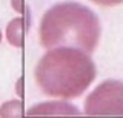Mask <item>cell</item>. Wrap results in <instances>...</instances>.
I'll return each instance as SVG.
<instances>
[{
  "label": "cell",
  "mask_w": 123,
  "mask_h": 118,
  "mask_svg": "<svg viewBox=\"0 0 123 118\" xmlns=\"http://www.w3.org/2000/svg\"><path fill=\"white\" fill-rule=\"evenodd\" d=\"M95 75L97 69L91 54L69 46L46 49L34 69V78L42 92L62 100L79 98Z\"/></svg>",
  "instance_id": "6da1fadb"
},
{
  "label": "cell",
  "mask_w": 123,
  "mask_h": 118,
  "mask_svg": "<svg viewBox=\"0 0 123 118\" xmlns=\"http://www.w3.org/2000/svg\"><path fill=\"white\" fill-rule=\"evenodd\" d=\"M102 25L92 9L77 2H62L43 14L38 35L45 49L69 46L92 54L98 46Z\"/></svg>",
  "instance_id": "7a4b0ae2"
},
{
  "label": "cell",
  "mask_w": 123,
  "mask_h": 118,
  "mask_svg": "<svg viewBox=\"0 0 123 118\" xmlns=\"http://www.w3.org/2000/svg\"><path fill=\"white\" fill-rule=\"evenodd\" d=\"M86 117H123V81L100 83L83 103Z\"/></svg>",
  "instance_id": "3957f363"
},
{
  "label": "cell",
  "mask_w": 123,
  "mask_h": 118,
  "mask_svg": "<svg viewBox=\"0 0 123 118\" xmlns=\"http://www.w3.org/2000/svg\"><path fill=\"white\" fill-rule=\"evenodd\" d=\"M82 115L77 106L63 100L43 101L26 110V117H79Z\"/></svg>",
  "instance_id": "277c9868"
},
{
  "label": "cell",
  "mask_w": 123,
  "mask_h": 118,
  "mask_svg": "<svg viewBox=\"0 0 123 118\" xmlns=\"http://www.w3.org/2000/svg\"><path fill=\"white\" fill-rule=\"evenodd\" d=\"M22 28H23L22 17H15L8 23V26H6V39H8V43H9L11 46L22 48V43H23Z\"/></svg>",
  "instance_id": "5b68a950"
},
{
  "label": "cell",
  "mask_w": 123,
  "mask_h": 118,
  "mask_svg": "<svg viewBox=\"0 0 123 118\" xmlns=\"http://www.w3.org/2000/svg\"><path fill=\"white\" fill-rule=\"evenodd\" d=\"M22 101L18 98H14V100L5 101L2 106H0V117L2 118H18L22 117Z\"/></svg>",
  "instance_id": "8992f818"
},
{
  "label": "cell",
  "mask_w": 123,
  "mask_h": 118,
  "mask_svg": "<svg viewBox=\"0 0 123 118\" xmlns=\"http://www.w3.org/2000/svg\"><path fill=\"white\" fill-rule=\"evenodd\" d=\"M91 2L97 3V5H102V6H114V5L123 3V0H91Z\"/></svg>",
  "instance_id": "52a82bcc"
},
{
  "label": "cell",
  "mask_w": 123,
  "mask_h": 118,
  "mask_svg": "<svg viewBox=\"0 0 123 118\" xmlns=\"http://www.w3.org/2000/svg\"><path fill=\"white\" fill-rule=\"evenodd\" d=\"M11 6L17 12H22V0H11Z\"/></svg>",
  "instance_id": "ba28073f"
},
{
  "label": "cell",
  "mask_w": 123,
  "mask_h": 118,
  "mask_svg": "<svg viewBox=\"0 0 123 118\" xmlns=\"http://www.w3.org/2000/svg\"><path fill=\"white\" fill-rule=\"evenodd\" d=\"M2 39H3V34H2V31H0V43H2Z\"/></svg>",
  "instance_id": "9c48e42d"
}]
</instances>
